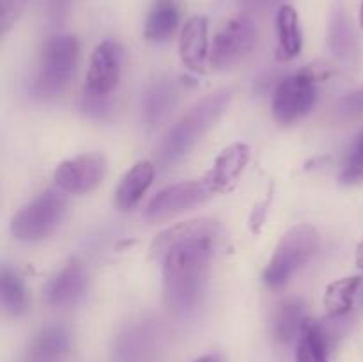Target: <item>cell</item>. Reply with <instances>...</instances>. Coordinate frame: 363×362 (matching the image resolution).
<instances>
[{
    "label": "cell",
    "mask_w": 363,
    "mask_h": 362,
    "mask_svg": "<svg viewBox=\"0 0 363 362\" xmlns=\"http://www.w3.org/2000/svg\"><path fill=\"white\" fill-rule=\"evenodd\" d=\"M296 362H328L325 332L315 322L307 319L298 337Z\"/></svg>",
    "instance_id": "cell-21"
},
{
    "label": "cell",
    "mask_w": 363,
    "mask_h": 362,
    "mask_svg": "<svg viewBox=\"0 0 363 362\" xmlns=\"http://www.w3.org/2000/svg\"><path fill=\"white\" fill-rule=\"evenodd\" d=\"M0 304L9 316H21L27 311V291L23 280L7 266L0 272Z\"/></svg>",
    "instance_id": "cell-22"
},
{
    "label": "cell",
    "mask_w": 363,
    "mask_h": 362,
    "mask_svg": "<svg viewBox=\"0 0 363 362\" xmlns=\"http://www.w3.org/2000/svg\"><path fill=\"white\" fill-rule=\"evenodd\" d=\"M218 231L215 220L195 219L169 227L151 243L152 258L163 259L165 300L176 312L194 311L201 302Z\"/></svg>",
    "instance_id": "cell-1"
},
{
    "label": "cell",
    "mask_w": 363,
    "mask_h": 362,
    "mask_svg": "<svg viewBox=\"0 0 363 362\" xmlns=\"http://www.w3.org/2000/svg\"><path fill=\"white\" fill-rule=\"evenodd\" d=\"M339 180L344 185H357L363 181V131L351 146Z\"/></svg>",
    "instance_id": "cell-24"
},
{
    "label": "cell",
    "mask_w": 363,
    "mask_h": 362,
    "mask_svg": "<svg viewBox=\"0 0 363 362\" xmlns=\"http://www.w3.org/2000/svg\"><path fill=\"white\" fill-rule=\"evenodd\" d=\"M208 18L194 16L184 23L179 38V55L188 70L201 73L209 59Z\"/></svg>",
    "instance_id": "cell-13"
},
{
    "label": "cell",
    "mask_w": 363,
    "mask_h": 362,
    "mask_svg": "<svg viewBox=\"0 0 363 362\" xmlns=\"http://www.w3.org/2000/svg\"><path fill=\"white\" fill-rule=\"evenodd\" d=\"M337 109H339V112L342 114V116L347 117H354L363 114V85L354 89V91L347 92V94L339 102Z\"/></svg>",
    "instance_id": "cell-25"
},
{
    "label": "cell",
    "mask_w": 363,
    "mask_h": 362,
    "mask_svg": "<svg viewBox=\"0 0 363 362\" xmlns=\"http://www.w3.org/2000/svg\"><path fill=\"white\" fill-rule=\"evenodd\" d=\"M305 322L307 318H305L303 302L298 298L286 300L273 318V336L280 343H291L300 337Z\"/></svg>",
    "instance_id": "cell-19"
},
{
    "label": "cell",
    "mask_w": 363,
    "mask_h": 362,
    "mask_svg": "<svg viewBox=\"0 0 363 362\" xmlns=\"http://www.w3.org/2000/svg\"><path fill=\"white\" fill-rule=\"evenodd\" d=\"M330 43H332L333 52L339 57L346 59V57L353 55V35H351L350 27H347L346 18L342 13L335 14L332 18V27H330Z\"/></svg>",
    "instance_id": "cell-23"
},
{
    "label": "cell",
    "mask_w": 363,
    "mask_h": 362,
    "mask_svg": "<svg viewBox=\"0 0 363 362\" xmlns=\"http://www.w3.org/2000/svg\"><path fill=\"white\" fill-rule=\"evenodd\" d=\"M80 43L73 34H57L45 43L34 78L39 96H57L69 85L77 73Z\"/></svg>",
    "instance_id": "cell-3"
},
{
    "label": "cell",
    "mask_w": 363,
    "mask_h": 362,
    "mask_svg": "<svg viewBox=\"0 0 363 362\" xmlns=\"http://www.w3.org/2000/svg\"><path fill=\"white\" fill-rule=\"evenodd\" d=\"M106 174V160L99 153H85L74 158L64 160L53 172L57 188L66 194L82 195L101 185Z\"/></svg>",
    "instance_id": "cell-8"
},
{
    "label": "cell",
    "mask_w": 363,
    "mask_h": 362,
    "mask_svg": "<svg viewBox=\"0 0 363 362\" xmlns=\"http://www.w3.org/2000/svg\"><path fill=\"white\" fill-rule=\"evenodd\" d=\"M156 167L149 160H140L135 163L123 177L116 190V202L121 209H131L138 204L145 192L155 181Z\"/></svg>",
    "instance_id": "cell-14"
},
{
    "label": "cell",
    "mask_w": 363,
    "mask_h": 362,
    "mask_svg": "<svg viewBox=\"0 0 363 362\" xmlns=\"http://www.w3.org/2000/svg\"><path fill=\"white\" fill-rule=\"evenodd\" d=\"M233 92L222 89L195 103L174 126L167 130L156 148V158L162 165H172L188 155L202 137L215 126L229 109Z\"/></svg>",
    "instance_id": "cell-2"
},
{
    "label": "cell",
    "mask_w": 363,
    "mask_h": 362,
    "mask_svg": "<svg viewBox=\"0 0 363 362\" xmlns=\"http://www.w3.org/2000/svg\"><path fill=\"white\" fill-rule=\"evenodd\" d=\"M363 279L358 275L344 277V279H337L326 287L325 298H323V305L330 318H342L347 312L353 309L354 298H357L358 291H360Z\"/></svg>",
    "instance_id": "cell-18"
},
{
    "label": "cell",
    "mask_w": 363,
    "mask_h": 362,
    "mask_svg": "<svg viewBox=\"0 0 363 362\" xmlns=\"http://www.w3.org/2000/svg\"><path fill=\"white\" fill-rule=\"evenodd\" d=\"M27 0H2V32L6 34L18 21L25 9Z\"/></svg>",
    "instance_id": "cell-26"
},
{
    "label": "cell",
    "mask_w": 363,
    "mask_h": 362,
    "mask_svg": "<svg viewBox=\"0 0 363 362\" xmlns=\"http://www.w3.org/2000/svg\"><path fill=\"white\" fill-rule=\"evenodd\" d=\"M87 286V273L77 259L67 261L46 286V302L55 309L71 307L84 295Z\"/></svg>",
    "instance_id": "cell-11"
},
{
    "label": "cell",
    "mask_w": 363,
    "mask_h": 362,
    "mask_svg": "<svg viewBox=\"0 0 363 362\" xmlns=\"http://www.w3.org/2000/svg\"><path fill=\"white\" fill-rule=\"evenodd\" d=\"M215 192L211 190L206 177L201 181H183V183L172 185L165 190L158 192L145 208V216L152 222L170 219V216L183 213L186 209L202 204Z\"/></svg>",
    "instance_id": "cell-9"
},
{
    "label": "cell",
    "mask_w": 363,
    "mask_h": 362,
    "mask_svg": "<svg viewBox=\"0 0 363 362\" xmlns=\"http://www.w3.org/2000/svg\"><path fill=\"white\" fill-rule=\"evenodd\" d=\"M319 234L312 226H294L280 238L272 261L264 270V283L273 290L282 287L318 252Z\"/></svg>",
    "instance_id": "cell-4"
},
{
    "label": "cell",
    "mask_w": 363,
    "mask_h": 362,
    "mask_svg": "<svg viewBox=\"0 0 363 362\" xmlns=\"http://www.w3.org/2000/svg\"><path fill=\"white\" fill-rule=\"evenodd\" d=\"M360 25H362V31H363V0H362V9H360Z\"/></svg>",
    "instance_id": "cell-30"
},
{
    "label": "cell",
    "mask_w": 363,
    "mask_h": 362,
    "mask_svg": "<svg viewBox=\"0 0 363 362\" xmlns=\"http://www.w3.org/2000/svg\"><path fill=\"white\" fill-rule=\"evenodd\" d=\"M354 261H357L358 268L363 270V241L357 247V256H354Z\"/></svg>",
    "instance_id": "cell-28"
},
{
    "label": "cell",
    "mask_w": 363,
    "mask_h": 362,
    "mask_svg": "<svg viewBox=\"0 0 363 362\" xmlns=\"http://www.w3.org/2000/svg\"><path fill=\"white\" fill-rule=\"evenodd\" d=\"M177 103V91L172 82L160 80L147 89L142 102L144 121L149 126L163 123Z\"/></svg>",
    "instance_id": "cell-17"
},
{
    "label": "cell",
    "mask_w": 363,
    "mask_h": 362,
    "mask_svg": "<svg viewBox=\"0 0 363 362\" xmlns=\"http://www.w3.org/2000/svg\"><path fill=\"white\" fill-rule=\"evenodd\" d=\"M121 60L123 50L116 41L99 43L94 48L85 78V96L108 98L110 92L117 87L121 78Z\"/></svg>",
    "instance_id": "cell-10"
},
{
    "label": "cell",
    "mask_w": 363,
    "mask_h": 362,
    "mask_svg": "<svg viewBox=\"0 0 363 362\" xmlns=\"http://www.w3.org/2000/svg\"><path fill=\"white\" fill-rule=\"evenodd\" d=\"M194 362H223L222 357L216 353H208V355H202V357L195 358Z\"/></svg>",
    "instance_id": "cell-27"
},
{
    "label": "cell",
    "mask_w": 363,
    "mask_h": 362,
    "mask_svg": "<svg viewBox=\"0 0 363 362\" xmlns=\"http://www.w3.org/2000/svg\"><path fill=\"white\" fill-rule=\"evenodd\" d=\"M69 334L64 327L50 325L39 330L28 346V362H60L69 350Z\"/></svg>",
    "instance_id": "cell-15"
},
{
    "label": "cell",
    "mask_w": 363,
    "mask_h": 362,
    "mask_svg": "<svg viewBox=\"0 0 363 362\" xmlns=\"http://www.w3.org/2000/svg\"><path fill=\"white\" fill-rule=\"evenodd\" d=\"M325 70L307 66L300 73L284 78L273 94V117L280 124H293L303 119L315 105L318 99V82L325 78Z\"/></svg>",
    "instance_id": "cell-5"
},
{
    "label": "cell",
    "mask_w": 363,
    "mask_h": 362,
    "mask_svg": "<svg viewBox=\"0 0 363 362\" xmlns=\"http://www.w3.org/2000/svg\"><path fill=\"white\" fill-rule=\"evenodd\" d=\"M179 25V9L172 0H158L145 20L144 34L149 41H165Z\"/></svg>",
    "instance_id": "cell-20"
},
{
    "label": "cell",
    "mask_w": 363,
    "mask_h": 362,
    "mask_svg": "<svg viewBox=\"0 0 363 362\" xmlns=\"http://www.w3.org/2000/svg\"><path fill=\"white\" fill-rule=\"evenodd\" d=\"M277 57L280 60H291L301 52L303 38H301L300 18L293 6H280L277 13Z\"/></svg>",
    "instance_id": "cell-16"
},
{
    "label": "cell",
    "mask_w": 363,
    "mask_h": 362,
    "mask_svg": "<svg viewBox=\"0 0 363 362\" xmlns=\"http://www.w3.org/2000/svg\"><path fill=\"white\" fill-rule=\"evenodd\" d=\"M247 6H252V7H262V6H268V4H272L273 0H243Z\"/></svg>",
    "instance_id": "cell-29"
},
{
    "label": "cell",
    "mask_w": 363,
    "mask_h": 362,
    "mask_svg": "<svg viewBox=\"0 0 363 362\" xmlns=\"http://www.w3.org/2000/svg\"><path fill=\"white\" fill-rule=\"evenodd\" d=\"M257 43V27L247 14L233 18L215 35L209 53V64L215 70H229L240 64Z\"/></svg>",
    "instance_id": "cell-7"
},
{
    "label": "cell",
    "mask_w": 363,
    "mask_h": 362,
    "mask_svg": "<svg viewBox=\"0 0 363 362\" xmlns=\"http://www.w3.org/2000/svg\"><path fill=\"white\" fill-rule=\"evenodd\" d=\"M66 215V199L55 190H46L14 215L11 233L21 241H41L59 229Z\"/></svg>",
    "instance_id": "cell-6"
},
{
    "label": "cell",
    "mask_w": 363,
    "mask_h": 362,
    "mask_svg": "<svg viewBox=\"0 0 363 362\" xmlns=\"http://www.w3.org/2000/svg\"><path fill=\"white\" fill-rule=\"evenodd\" d=\"M248 160H250V148L243 144V142H238V144H233L223 149L216 156L213 169L204 176L211 190L215 194L229 190L230 185L236 183L238 177L241 176Z\"/></svg>",
    "instance_id": "cell-12"
}]
</instances>
